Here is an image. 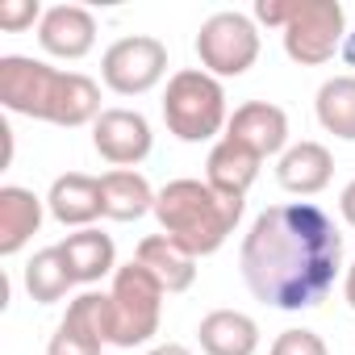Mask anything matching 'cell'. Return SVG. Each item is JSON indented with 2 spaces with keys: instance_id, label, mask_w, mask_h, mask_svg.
Segmentation results:
<instances>
[{
  "instance_id": "obj_11",
  "label": "cell",
  "mask_w": 355,
  "mask_h": 355,
  "mask_svg": "<svg viewBox=\"0 0 355 355\" xmlns=\"http://www.w3.org/2000/svg\"><path fill=\"white\" fill-rule=\"evenodd\" d=\"M226 138L251 146L259 159L268 155H284L288 150V113L272 101H247L230 113V125H226Z\"/></svg>"
},
{
  "instance_id": "obj_21",
  "label": "cell",
  "mask_w": 355,
  "mask_h": 355,
  "mask_svg": "<svg viewBox=\"0 0 355 355\" xmlns=\"http://www.w3.org/2000/svg\"><path fill=\"white\" fill-rule=\"evenodd\" d=\"M318 121L326 134L355 142V76H334L318 88Z\"/></svg>"
},
{
  "instance_id": "obj_13",
  "label": "cell",
  "mask_w": 355,
  "mask_h": 355,
  "mask_svg": "<svg viewBox=\"0 0 355 355\" xmlns=\"http://www.w3.org/2000/svg\"><path fill=\"white\" fill-rule=\"evenodd\" d=\"M46 209H51L55 222L88 230L96 218H105L101 180H96V175H84V171L55 175V184H51V193H46Z\"/></svg>"
},
{
  "instance_id": "obj_2",
  "label": "cell",
  "mask_w": 355,
  "mask_h": 355,
  "mask_svg": "<svg viewBox=\"0 0 355 355\" xmlns=\"http://www.w3.org/2000/svg\"><path fill=\"white\" fill-rule=\"evenodd\" d=\"M0 105L21 117H38L51 125H84L96 121L101 88L84 71H59L30 55H5L0 59Z\"/></svg>"
},
{
  "instance_id": "obj_10",
  "label": "cell",
  "mask_w": 355,
  "mask_h": 355,
  "mask_svg": "<svg viewBox=\"0 0 355 355\" xmlns=\"http://www.w3.org/2000/svg\"><path fill=\"white\" fill-rule=\"evenodd\" d=\"M150 121L138 109H105L92 121V146L113 167H138L150 155Z\"/></svg>"
},
{
  "instance_id": "obj_7",
  "label": "cell",
  "mask_w": 355,
  "mask_h": 355,
  "mask_svg": "<svg viewBox=\"0 0 355 355\" xmlns=\"http://www.w3.org/2000/svg\"><path fill=\"white\" fill-rule=\"evenodd\" d=\"M197 55L201 67L218 80L243 76L259 59V30L247 13H214L197 34Z\"/></svg>"
},
{
  "instance_id": "obj_25",
  "label": "cell",
  "mask_w": 355,
  "mask_h": 355,
  "mask_svg": "<svg viewBox=\"0 0 355 355\" xmlns=\"http://www.w3.org/2000/svg\"><path fill=\"white\" fill-rule=\"evenodd\" d=\"M338 214H343V222L355 230V180L343 189V197H338Z\"/></svg>"
},
{
  "instance_id": "obj_3",
  "label": "cell",
  "mask_w": 355,
  "mask_h": 355,
  "mask_svg": "<svg viewBox=\"0 0 355 355\" xmlns=\"http://www.w3.org/2000/svg\"><path fill=\"white\" fill-rule=\"evenodd\" d=\"M155 218L167 239H175L201 259L226 247L243 218V197H222L201 180H171L155 193Z\"/></svg>"
},
{
  "instance_id": "obj_23",
  "label": "cell",
  "mask_w": 355,
  "mask_h": 355,
  "mask_svg": "<svg viewBox=\"0 0 355 355\" xmlns=\"http://www.w3.org/2000/svg\"><path fill=\"white\" fill-rule=\"evenodd\" d=\"M268 355H330V351H326L322 334H313V330H284Z\"/></svg>"
},
{
  "instance_id": "obj_8",
  "label": "cell",
  "mask_w": 355,
  "mask_h": 355,
  "mask_svg": "<svg viewBox=\"0 0 355 355\" xmlns=\"http://www.w3.org/2000/svg\"><path fill=\"white\" fill-rule=\"evenodd\" d=\"M167 76V46L150 34L117 38L101 59V80L117 96H142Z\"/></svg>"
},
{
  "instance_id": "obj_9",
  "label": "cell",
  "mask_w": 355,
  "mask_h": 355,
  "mask_svg": "<svg viewBox=\"0 0 355 355\" xmlns=\"http://www.w3.org/2000/svg\"><path fill=\"white\" fill-rule=\"evenodd\" d=\"M113 343V305L109 293H80L59 330L51 334L46 355H101V347Z\"/></svg>"
},
{
  "instance_id": "obj_15",
  "label": "cell",
  "mask_w": 355,
  "mask_h": 355,
  "mask_svg": "<svg viewBox=\"0 0 355 355\" xmlns=\"http://www.w3.org/2000/svg\"><path fill=\"white\" fill-rule=\"evenodd\" d=\"M259 155L234 138H222L209 159H205V184L218 189L222 197H247V189L259 180Z\"/></svg>"
},
{
  "instance_id": "obj_5",
  "label": "cell",
  "mask_w": 355,
  "mask_h": 355,
  "mask_svg": "<svg viewBox=\"0 0 355 355\" xmlns=\"http://www.w3.org/2000/svg\"><path fill=\"white\" fill-rule=\"evenodd\" d=\"M163 121L180 142H209L214 134H222V125H230L222 80L205 67L175 71L163 92Z\"/></svg>"
},
{
  "instance_id": "obj_1",
  "label": "cell",
  "mask_w": 355,
  "mask_h": 355,
  "mask_svg": "<svg viewBox=\"0 0 355 355\" xmlns=\"http://www.w3.org/2000/svg\"><path fill=\"white\" fill-rule=\"evenodd\" d=\"M243 280L272 309H313L343 268V234L313 201L263 209L243 239Z\"/></svg>"
},
{
  "instance_id": "obj_27",
  "label": "cell",
  "mask_w": 355,
  "mask_h": 355,
  "mask_svg": "<svg viewBox=\"0 0 355 355\" xmlns=\"http://www.w3.org/2000/svg\"><path fill=\"white\" fill-rule=\"evenodd\" d=\"M343 297H347V305L355 309V263L347 268V276H343Z\"/></svg>"
},
{
  "instance_id": "obj_17",
  "label": "cell",
  "mask_w": 355,
  "mask_h": 355,
  "mask_svg": "<svg viewBox=\"0 0 355 355\" xmlns=\"http://www.w3.org/2000/svg\"><path fill=\"white\" fill-rule=\"evenodd\" d=\"M197 338H201L205 355H255L259 351V326H255V318H247L239 309L205 313L197 326Z\"/></svg>"
},
{
  "instance_id": "obj_22",
  "label": "cell",
  "mask_w": 355,
  "mask_h": 355,
  "mask_svg": "<svg viewBox=\"0 0 355 355\" xmlns=\"http://www.w3.org/2000/svg\"><path fill=\"white\" fill-rule=\"evenodd\" d=\"M71 284H76V276H71V268H67V259H63L59 247H46V251H38V255L26 263V293H30L38 305L63 301Z\"/></svg>"
},
{
  "instance_id": "obj_20",
  "label": "cell",
  "mask_w": 355,
  "mask_h": 355,
  "mask_svg": "<svg viewBox=\"0 0 355 355\" xmlns=\"http://www.w3.org/2000/svg\"><path fill=\"white\" fill-rule=\"evenodd\" d=\"M59 251H63V259H67V268H71L76 284H96L101 276L117 272L113 239H109V234H101V230H92V226H88V230L67 234V239L59 243Z\"/></svg>"
},
{
  "instance_id": "obj_4",
  "label": "cell",
  "mask_w": 355,
  "mask_h": 355,
  "mask_svg": "<svg viewBox=\"0 0 355 355\" xmlns=\"http://www.w3.org/2000/svg\"><path fill=\"white\" fill-rule=\"evenodd\" d=\"M255 17L263 26H280L284 55L301 67H318L334 59L347 30V13L338 0H259Z\"/></svg>"
},
{
  "instance_id": "obj_12",
  "label": "cell",
  "mask_w": 355,
  "mask_h": 355,
  "mask_svg": "<svg viewBox=\"0 0 355 355\" xmlns=\"http://www.w3.org/2000/svg\"><path fill=\"white\" fill-rule=\"evenodd\" d=\"M38 42L55 59H84L96 46V17L84 5H55L38 21Z\"/></svg>"
},
{
  "instance_id": "obj_14",
  "label": "cell",
  "mask_w": 355,
  "mask_h": 355,
  "mask_svg": "<svg viewBox=\"0 0 355 355\" xmlns=\"http://www.w3.org/2000/svg\"><path fill=\"white\" fill-rule=\"evenodd\" d=\"M134 259L163 284V293H189L193 280H197V255L189 247H180L175 239H167V234L142 239Z\"/></svg>"
},
{
  "instance_id": "obj_19",
  "label": "cell",
  "mask_w": 355,
  "mask_h": 355,
  "mask_svg": "<svg viewBox=\"0 0 355 355\" xmlns=\"http://www.w3.org/2000/svg\"><path fill=\"white\" fill-rule=\"evenodd\" d=\"M101 201L105 218L113 222H138L142 214H155V193L134 167H113L101 175Z\"/></svg>"
},
{
  "instance_id": "obj_6",
  "label": "cell",
  "mask_w": 355,
  "mask_h": 355,
  "mask_svg": "<svg viewBox=\"0 0 355 355\" xmlns=\"http://www.w3.org/2000/svg\"><path fill=\"white\" fill-rule=\"evenodd\" d=\"M109 305H113V347H142L159 334L163 284L134 259L113 272Z\"/></svg>"
},
{
  "instance_id": "obj_24",
  "label": "cell",
  "mask_w": 355,
  "mask_h": 355,
  "mask_svg": "<svg viewBox=\"0 0 355 355\" xmlns=\"http://www.w3.org/2000/svg\"><path fill=\"white\" fill-rule=\"evenodd\" d=\"M42 17L46 13H42L38 0H9V5H0V30H9V34H21Z\"/></svg>"
},
{
  "instance_id": "obj_26",
  "label": "cell",
  "mask_w": 355,
  "mask_h": 355,
  "mask_svg": "<svg viewBox=\"0 0 355 355\" xmlns=\"http://www.w3.org/2000/svg\"><path fill=\"white\" fill-rule=\"evenodd\" d=\"M146 355H193L189 347H180V343H159V347H150Z\"/></svg>"
},
{
  "instance_id": "obj_16",
  "label": "cell",
  "mask_w": 355,
  "mask_h": 355,
  "mask_svg": "<svg viewBox=\"0 0 355 355\" xmlns=\"http://www.w3.org/2000/svg\"><path fill=\"white\" fill-rule=\"evenodd\" d=\"M334 175V159L322 142H297L280 155V167H276V180L284 193H297V197H313L330 184Z\"/></svg>"
},
{
  "instance_id": "obj_18",
  "label": "cell",
  "mask_w": 355,
  "mask_h": 355,
  "mask_svg": "<svg viewBox=\"0 0 355 355\" xmlns=\"http://www.w3.org/2000/svg\"><path fill=\"white\" fill-rule=\"evenodd\" d=\"M42 226V201L21 189L5 184L0 189V255H17Z\"/></svg>"
}]
</instances>
